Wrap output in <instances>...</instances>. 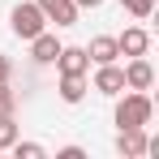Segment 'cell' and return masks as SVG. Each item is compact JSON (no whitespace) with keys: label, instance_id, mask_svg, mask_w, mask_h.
<instances>
[{"label":"cell","instance_id":"6da1fadb","mask_svg":"<svg viewBox=\"0 0 159 159\" xmlns=\"http://www.w3.org/2000/svg\"><path fill=\"white\" fill-rule=\"evenodd\" d=\"M151 116H155V103L146 90H129V95L120 90V99H116V125L120 129H146Z\"/></svg>","mask_w":159,"mask_h":159},{"label":"cell","instance_id":"7a4b0ae2","mask_svg":"<svg viewBox=\"0 0 159 159\" xmlns=\"http://www.w3.org/2000/svg\"><path fill=\"white\" fill-rule=\"evenodd\" d=\"M9 26H13V34H17V39H26V43H30L39 30H48V17H43V9H39L34 0H26V4H13Z\"/></svg>","mask_w":159,"mask_h":159},{"label":"cell","instance_id":"3957f363","mask_svg":"<svg viewBox=\"0 0 159 159\" xmlns=\"http://www.w3.org/2000/svg\"><path fill=\"white\" fill-rule=\"evenodd\" d=\"M151 86H155L151 60L146 56H129V65H125V90H151Z\"/></svg>","mask_w":159,"mask_h":159},{"label":"cell","instance_id":"277c9868","mask_svg":"<svg viewBox=\"0 0 159 159\" xmlns=\"http://www.w3.org/2000/svg\"><path fill=\"white\" fill-rule=\"evenodd\" d=\"M52 65L65 73V78H86V69H90V56H86V48H60V56H56Z\"/></svg>","mask_w":159,"mask_h":159},{"label":"cell","instance_id":"5b68a950","mask_svg":"<svg viewBox=\"0 0 159 159\" xmlns=\"http://www.w3.org/2000/svg\"><path fill=\"white\" fill-rule=\"evenodd\" d=\"M95 90H99V95H120V90H125V69H120L116 60H112V65H99V69H95Z\"/></svg>","mask_w":159,"mask_h":159},{"label":"cell","instance_id":"8992f818","mask_svg":"<svg viewBox=\"0 0 159 159\" xmlns=\"http://www.w3.org/2000/svg\"><path fill=\"white\" fill-rule=\"evenodd\" d=\"M146 129H120L116 133V155H125V159H142L146 155Z\"/></svg>","mask_w":159,"mask_h":159},{"label":"cell","instance_id":"52a82bcc","mask_svg":"<svg viewBox=\"0 0 159 159\" xmlns=\"http://www.w3.org/2000/svg\"><path fill=\"white\" fill-rule=\"evenodd\" d=\"M39 9H43V17L56 22V26H73L78 22V4L73 0H34Z\"/></svg>","mask_w":159,"mask_h":159},{"label":"cell","instance_id":"ba28073f","mask_svg":"<svg viewBox=\"0 0 159 159\" xmlns=\"http://www.w3.org/2000/svg\"><path fill=\"white\" fill-rule=\"evenodd\" d=\"M60 48H65V43H60L56 34H48V30H39V34L30 39V56H34L39 65H52L56 56H60Z\"/></svg>","mask_w":159,"mask_h":159},{"label":"cell","instance_id":"9c48e42d","mask_svg":"<svg viewBox=\"0 0 159 159\" xmlns=\"http://www.w3.org/2000/svg\"><path fill=\"white\" fill-rule=\"evenodd\" d=\"M116 48H120V56H146V48H151V34L142 26H129L125 34H116Z\"/></svg>","mask_w":159,"mask_h":159},{"label":"cell","instance_id":"30bf717a","mask_svg":"<svg viewBox=\"0 0 159 159\" xmlns=\"http://www.w3.org/2000/svg\"><path fill=\"white\" fill-rule=\"evenodd\" d=\"M86 56H90V65H112V60L120 56V48H116V39H112V34H95V39H90V48H86Z\"/></svg>","mask_w":159,"mask_h":159},{"label":"cell","instance_id":"8fae6325","mask_svg":"<svg viewBox=\"0 0 159 159\" xmlns=\"http://www.w3.org/2000/svg\"><path fill=\"white\" fill-rule=\"evenodd\" d=\"M60 99L65 103H82L86 99V78H65L60 73Z\"/></svg>","mask_w":159,"mask_h":159},{"label":"cell","instance_id":"7c38bea8","mask_svg":"<svg viewBox=\"0 0 159 159\" xmlns=\"http://www.w3.org/2000/svg\"><path fill=\"white\" fill-rule=\"evenodd\" d=\"M13 155H17V159H43L48 151H43L39 142H22V138H17V142H13Z\"/></svg>","mask_w":159,"mask_h":159},{"label":"cell","instance_id":"4fadbf2b","mask_svg":"<svg viewBox=\"0 0 159 159\" xmlns=\"http://www.w3.org/2000/svg\"><path fill=\"white\" fill-rule=\"evenodd\" d=\"M125 4V13H133V17H151L155 13V0H120Z\"/></svg>","mask_w":159,"mask_h":159},{"label":"cell","instance_id":"5bb4252c","mask_svg":"<svg viewBox=\"0 0 159 159\" xmlns=\"http://www.w3.org/2000/svg\"><path fill=\"white\" fill-rule=\"evenodd\" d=\"M13 142H17V125H13V116H0V151L13 146Z\"/></svg>","mask_w":159,"mask_h":159},{"label":"cell","instance_id":"9a60e30c","mask_svg":"<svg viewBox=\"0 0 159 159\" xmlns=\"http://www.w3.org/2000/svg\"><path fill=\"white\" fill-rule=\"evenodd\" d=\"M17 112V95L9 90V82H0V116H13Z\"/></svg>","mask_w":159,"mask_h":159},{"label":"cell","instance_id":"2e32d148","mask_svg":"<svg viewBox=\"0 0 159 159\" xmlns=\"http://www.w3.org/2000/svg\"><path fill=\"white\" fill-rule=\"evenodd\" d=\"M56 159H86V151H82V146H60Z\"/></svg>","mask_w":159,"mask_h":159},{"label":"cell","instance_id":"e0dca14e","mask_svg":"<svg viewBox=\"0 0 159 159\" xmlns=\"http://www.w3.org/2000/svg\"><path fill=\"white\" fill-rule=\"evenodd\" d=\"M13 78V60H9V56H0V82H9Z\"/></svg>","mask_w":159,"mask_h":159},{"label":"cell","instance_id":"ac0fdd59","mask_svg":"<svg viewBox=\"0 0 159 159\" xmlns=\"http://www.w3.org/2000/svg\"><path fill=\"white\" fill-rule=\"evenodd\" d=\"M73 4H78V9H99L103 0H73Z\"/></svg>","mask_w":159,"mask_h":159}]
</instances>
